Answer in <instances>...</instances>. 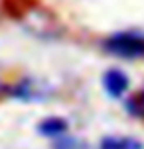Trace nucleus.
Listing matches in <instances>:
<instances>
[{
    "mask_svg": "<svg viewBox=\"0 0 144 149\" xmlns=\"http://www.w3.org/2000/svg\"><path fill=\"white\" fill-rule=\"evenodd\" d=\"M71 132V122L59 114H47L36 122V134L44 137L47 143Z\"/></svg>",
    "mask_w": 144,
    "mask_h": 149,
    "instance_id": "obj_4",
    "label": "nucleus"
},
{
    "mask_svg": "<svg viewBox=\"0 0 144 149\" xmlns=\"http://www.w3.org/2000/svg\"><path fill=\"white\" fill-rule=\"evenodd\" d=\"M49 149H93V147L85 137H79L77 134L69 132V134L49 141Z\"/></svg>",
    "mask_w": 144,
    "mask_h": 149,
    "instance_id": "obj_7",
    "label": "nucleus"
},
{
    "mask_svg": "<svg viewBox=\"0 0 144 149\" xmlns=\"http://www.w3.org/2000/svg\"><path fill=\"white\" fill-rule=\"evenodd\" d=\"M121 104L124 108V114H128L134 120L144 122V84H140L136 90H132Z\"/></svg>",
    "mask_w": 144,
    "mask_h": 149,
    "instance_id": "obj_6",
    "label": "nucleus"
},
{
    "mask_svg": "<svg viewBox=\"0 0 144 149\" xmlns=\"http://www.w3.org/2000/svg\"><path fill=\"white\" fill-rule=\"evenodd\" d=\"M101 51L121 61L144 59V30L126 28V30L111 31L101 39Z\"/></svg>",
    "mask_w": 144,
    "mask_h": 149,
    "instance_id": "obj_1",
    "label": "nucleus"
},
{
    "mask_svg": "<svg viewBox=\"0 0 144 149\" xmlns=\"http://www.w3.org/2000/svg\"><path fill=\"white\" fill-rule=\"evenodd\" d=\"M55 96V86L46 79H38L34 74H24L6 82L4 98H10L20 104H44Z\"/></svg>",
    "mask_w": 144,
    "mask_h": 149,
    "instance_id": "obj_2",
    "label": "nucleus"
},
{
    "mask_svg": "<svg viewBox=\"0 0 144 149\" xmlns=\"http://www.w3.org/2000/svg\"><path fill=\"white\" fill-rule=\"evenodd\" d=\"M4 92H6V81L0 77V100L4 98Z\"/></svg>",
    "mask_w": 144,
    "mask_h": 149,
    "instance_id": "obj_8",
    "label": "nucleus"
},
{
    "mask_svg": "<svg viewBox=\"0 0 144 149\" xmlns=\"http://www.w3.org/2000/svg\"><path fill=\"white\" fill-rule=\"evenodd\" d=\"M93 149H144V141L132 134H105Z\"/></svg>",
    "mask_w": 144,
    "mask_h": 149,
    "instance_id": "obj_5",
    "label": "nucleus"
},
{
    "mask_svg": "<svg viewBox=\"0 0 144 149\" xmlns=\"http://www.w3.org/2000/svg\"><path fill=\"white\" fill-rule=\"evenodd\" d=\"M101 88L105 96L114 102H122L132 92V81L130 74L121 67H109L101 74Z\"/></svg>",
    "mask_w": 144,
    "mask_h": 149,
    "instance_id": "obj_3",
    "label": "nucleus"
}]
</instances>
